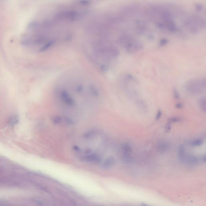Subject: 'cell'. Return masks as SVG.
<instances>
[{"mask_svg": "<svg viewBox=\"0 0 206 206\" xmlns=\"http://www.w3.org/2000/svg\"><path fill=\"white\" fill-rule=\"evenodd\" d=\"M206 80L194 79L191 80L186 85V89L188 93L192 95H198L202 94L206 88Z\"/></svg>", "mask_w": 206, "mask_h": 206, "instance_id": "obj_1", "label": "cell"}, {"mask_svg": "<svg viewBox=\"0 0 206 206\" xmlns=\"http://www.w3.org/2000/svg\"><path fill=\"white\" fill-rule=\"evenodd\" d=\"M127 51L129 53H134L141 50L143 47V44L137 41L133 40L125 47Z\"/></svg>", "mask_w": 206, "mask_h": 206, "instance_id": "obj_2", "label": "cell"}, {"mask_svg": "<svg viewBox=\"0 0 206 206\" xmlns=\"http://www.w3.org/2000/svg\"><path fill=\"white\" fill-rule=\"evenodd\" d=\"M185 26L192 34H197L199 32V28L196 24L190 18L186 20L185 22Z\"/></svg>", "mask_w": 206, "mask_h": 206, "instance_id": "obj_3", "label": "cell"}, {"mask_svg": "<svg viewBox=\"0 0 206 206\" xmlns=\"http://www.w3.org/2000/svg\"><path fill=\"white\" fill-rule=\"evenodd\" d=\"M190 18L196 24L199 28L205 29L206 27V22L205 20L197 15H193Z\"/></svg>", "mask_w": 206, "mask_h": 206, "instance_id": "obj_4", "label": "cell"}, {"mask_svg": "<svg viewBox=\"0 0 206 206\" xmlns=\"http://www.w3.org/2000/svg\"><path fill=\"white\" fill-rule=\"evenodd\" d=\"M182 162L189 165H196L198 163V159L193 155H186V154Z\"/></svg>", "mask_w": 206, "mask_h": 206, "instance_id": "obj_5", "label": "cell"}, {"mask_svg": "<svg viewBox=\"0 0 206 206\" xmlns=\"http://www.w3.org/2000/svg\"><path fill=\"white\" fill-rule=\"evenodd\" d=\"M138 8L135 6H129L125 8L122 11V14L124 16H128L134 14L137 11Z\"/></svg>", "mask_w": 206, "mask_h": 206, "instance_id": "obj_6", "label": "cell"}, {"mask_svg": "<svg viewBox=\"0 0 206 206\" xmlns=\"http://www.w3.org/2000/svg\"><path fill=\"white\" fill-rule=\"evenodd\" d=\"M170 148V145L166 141H161L157 146V150L161 153L167 152Z\"/></svg>", "mask_w": 206, "mask_h": 206, "instance_id": "obj_7", "label": "cell"}, {"mask_svg": "<svg viewBox=\"0 0 206 206\" xmlns=\"http://www.w3.org/2000/svg\"><path fill=\"white\" fill-rule=\"evenodd\" d=\"M185 155V146L183 145H180L178 149V156L179 160L181 162H182Z\"/></svg>", "mask_w": 206, "mask_h": 206, "instance_id": "obj_8", "label": "cell"}, {"mask_svg": "<svg viewBox=\"0 0 206 206\" xmlns=\"http://www.w3.org/2000/svg\"><path fill=\"white\" fill-rule=\"evenodd\" d=\"M115 163V160L112 157L108 158L103 164L104 167L109 168L113 166Z\"/></svg>", "mask_w": 206, "mask_h": 206, "instance_id": "obj_9", "label": "cell"}, {"mask_svg": "<svg viewBox=\"0 0 206 206\" xmlns=\"http://www.w3.org/2000/svg\"><path fill=\"white\" fill-rule=\"evenodd\" d=\"M136 104L138 108L141 109L142 110H145L147 108V105L145 102L141 99H137L136 101Z\"/></svg>", "mask_w": 206, "mask_h": 206, "instance_id": "obj_10", "label": "cell"}, {"mask_svg": "<svg viewBox=\"0 0 206 206\" xmlns=\"http://www.w3.org/2000/svg\"><path fill=\"white\" fill-rule=\"evenodd\" d=\"M206 102L205 98H201L198 102L199 108L204 113L206 112Z\"/></svg>", "mask_w": 206, "mask_h": 206, "instance_id": "obj_11", "label": "cell"}, {"mask_svg": "<svg viewBox=\"0 0 206 206\" xmlns=\"http://www.w3.org/2000/svg\"><path fill=\"white\" fill-rule=\"evenodd\" d=\"M204 141L202 139H196L194 140L193 141H192L191 145L192 146L194 147H197V146H201L203 144Z\"/></svg>", "mask_w": 206, "mask_h": 206, "instance_id": "obj_12", "label": "cell"}, {"mask_svg": "<svg viewBox=\"0 0 206 206\" xmlns=\"http://www.w3.org/2000/svg\"><path fill=\"white\" fill-rule=\"evenodd\" d=\"M173 95L174 98L176 100H178L180 99V95L178 91L176 88H174L173 89Z\"/></svg>", "mask_w": 206, "mask_h": 206, "instance_id": "obj_13", "label": "cell"}, {"mask_svg": "<svg viewBox=\"0 0 206 206\" xmlns=\"http://www.w3.org/2000/svg\"><path fill=\"white\" fill-rule=\"evenodd\" d=\"M182 121V119L178 117H174L170 118L169 120V122L170 123H176V122H179Z\"/></svg>", "mask_w": 206, "mask_h": 206, "instance_id": "obj_14", "label": "cell"}, {"mask_svg": "<svg viewBox=\"0 0 206 206\" xmlns=\"http://www.w3.org/2000/svg\"><path fill=\"white\" fill-rule=\"evenodd\" d=\"M168 43V40L166 38H163L161 39L159 41V45L161 47H163L166 45Z\"/></svg>", "mask_w": 206, "mask_h": 206, "instance_id": "obj_15", "label": "cell"}, {"mask_svg": "<svg viewBox=\"0 0 206 206\" xmlns=\"http://www.w3.org/2000/svg\"><path fill=\"white\" fill-rule=\"evenodd\" d=\"M171 130V123L169 122L165 126V132L166 133H169Z\"/></svg>", "mask_w": 206, "mask_h": 206, "instance_id": "obj_16", "label": "cell"}, {"mask_svg": "<svg viewBox=\"0 0 206 206\" xmlns=\"http://www.w3.org/2000/svg\"><path fill=\"white\" fill-rule=\"evenodd\" d=\"M18 121V118L17 117H12V118H11L10 123L12 124H14L17 123Z\"/></svg>", "mask_w": 206, "mask_h": 206, "instance_id": "obj_17", "label": "cell"}, {"mask_svg": "<svg viewBox=\"0 0 206 206\" xmlns=\"http://www.w3.org/2000/svg\"><path fill=\"white\" fill-rule=\"evenodd\" d=\"M162 111L160 110L158 111L157 115H156V118H155L156 120H157L159 119L161 117H162Z\"/></svg>", "mask_w": 206, "mask_h": 206, "instance_id": "obj_18", "label": "cell"}, {"mask_svg": "<svg viewBox=\"0 0 206 206\" xmlns=\"http://www.w3.org/2000/svg\"><path fill=\"white\" fill-rule=\"evenodd\" d=\"M196 9L197 11H200L202 10L203 9L202 5H201V4H197L196 6Z\"/></svg>", "mask_w": 206, "mask_h": 206, "instance_id": "obj_19", "label": "cell"}, {"mask_svg": "<svg viewBox=\"0 0 206 206\" xmlns=\"http://www.w3.org/2000/svg\"><path fill=\"white\" fill-rule=\"evenodd\" d=\"M183 104H181V103H177V104H176V106H175V107H176V108L178 109L182 108H183Z\"/></svg>", "mask_w": 206, "mask_h": 206, "instance_id": "obj_20", "label": "cell"}, {"mask_svg": "<svg viewBox=\"0 0 206 206\" xmlns=\"http://www.w3.org/2000/svg\"><path fill=\"white\" fill-rule=\"evenodd\" d=\"M202 159L203 162H206V155H203L202 157Z\"/></svg>", "mask_w": 206, "mask_h": 206, "instance_id": "obj_21", "label": "cell"}]
</instances>
